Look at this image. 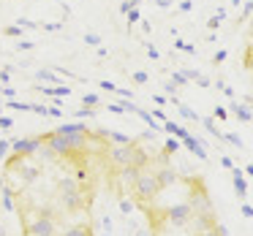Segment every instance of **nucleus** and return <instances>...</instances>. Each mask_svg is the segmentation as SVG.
Returning <instances> with one entry per match:
<instances>
[{"instance_id":"f257e3e1","label":"nucleus","mask_w":253,"mask_h":236,"mask_svg":"<svg viewBox=\"0 0 253 236\" xmlns=\"http://www.w3.org/2000/svg\"><path fill=\"white\" fill-rule=\"evenodd\" d=\"M3 187L19 236H226L207 182L144 136L63 125L25 138Z\"/></svg>"},{"instance_id":"f03ea898","label":"nucleus","mask_w":253,"mask_h":236,"mask_svg":"<svg viewBox=\"0 0 253 236\" xmlns=\"http://www.w3.org/2000/svg\"><path fill=\"white\" fill-rule=\"evenodd\" d=\"M242 68H245L248 79H251V93H253V25L245 35V44H242Z\"/></svg>"}]
</instances>
